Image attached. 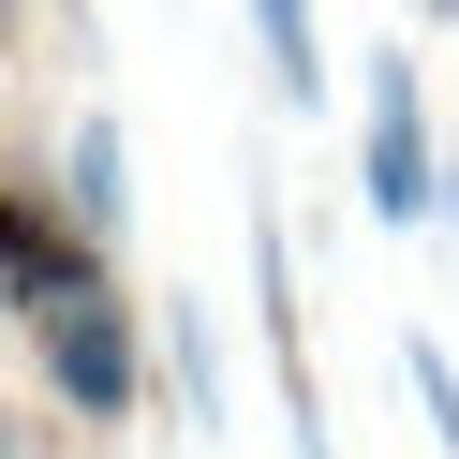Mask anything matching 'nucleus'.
Instances as JSON below:
<instances>
[{
	"instance_id": "nucleus-2",
	"label": "nucleus",
	"mask_w": 459,
	"mask_h": 459,
	"mask_svg": "<svg viewBox=\"0 0 459 459\" xmlns=\"http://www.w3.org/2000/svg\"><path fill=\"white\" fill-rule=\"evenodd\" d=\"M90 281H119V267H104V238L60 208V193L0 178V311H15V326H45V311H74Z\"/></svg>"
},
{
	"instance_id": "nucleus-8",
	"label": "nucleus",
	"mask_w": 459,
	"mask_h": 459,
	"mask_svg": "<svg viewBox=\"0 0 459 459\" xmlns=\"http://www.w3.org/2000/svg\"><path fill=\"white\" fill-rule=\"evenodd\" d=\"M0 459H45V445H30V415H15V400H0Z\"/></svg>"
},
{
	"instance_id": "nucleus-5",
	"label": "nucleus",
	"mask_w": 459,
	"mask_h": 459,
	"mask_svg": "<svg viewBox=\"0 0 459 459\" xmlns=\"http://www.w3.org/2000/svg\"><path fill=\"white\" fill-rule=\"evenodd\" d=\"M149 311H163V415L222 429V326H208V297H149Z\"/></svg>"
},
{
	"instance_id": "nucleus-4",
	"label": "nucleus",
	"mask_w": 459,
	"mask_h": 459,
	"mask_svg": "<svg viewBox=\"0 0 459 459\" xmlns=\"http://www.w3.org/2000/svg\"><path fill=\"white\" fill-rule=\"evenodd\" d=\"M45 193H60V208L90 222L104 252L134 238V134H119V104H74V134H60V178H45Z\"/></svg>"
},
{
	"instance_id": "nucleus-1",
	"label": "nucleus",
	"mask_w": 459,
	"mask_h": 459,
	"mask_svg": "<svg viewBox=\"0 0 459 459\" xmlns=\"http://www.w3.org/2000/svg\"><path fill=\"white\" fill-rule=\"evenodd\" d=\"M429 193H445L429 90H415L400 45H370V74H356V208H370V222H429Z\"/></svg>"
},
{
	"instance_id": "nucleus-3",
	"label": "nucleus",
	"mask_w": 459,
	"mask_h": 459,
	"mask_svg": "<svg viewBox=\"0 0 459 459\" xmlns=\"http://www.w3.org/2000/svg\"><path fill=\"white\" fill-rule=\"evenodd\" d=\"M45 385H60V415H90V429H119L134 400H149V356H134V297L119 281H90L74 311H45Z\"/></svg>"
},
{
	"instance_id": "nucleus-7",
	"label": "nucleus",
	"mask_w": 459,
	"mask_h": 459,
	"mask_svg": "<svg viewBox=\"0 0 459 459\" xmlns=\"http://www.w3.org/2000/svg\"><path fill=\"white\" fill-rule=\"evenodd\" d=\"M400 385H415V415H429V445H459V356H445V341H400Z\"/></svg>"
},
{
	"instance_id": "nucleus-9",
	"label": "nucleus",
	"mask_w": 459,
	"mask_h": 459,
	"mask_svg": "<svg viewBox=\"0 0 459 459\" xmlns=\"http://www.w3.org/2000/svg\"><path fill=\"white\" fill-rule=\"evenodd\" d=\"M0 45H15V0H0Z\"/></svg>"
},
{
	"instance_id": "nucleus-6",
	"label": "nucleus",
	"mask_w": 459,
	"mask_h": 459,
	"mask_svg": "<svg viewBox=\"0 0 459 459\" xmlns=\"http://www.w3.org/2000/svg\"><path fill=\"white\" fill-rule=\"evenodd\" d=\"M252 60H267V90L297 104H326V30H311V0H252Z\"/></svg>"
}]
</instances>
